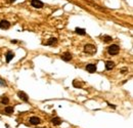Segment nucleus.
I'll use <instances>...</instances> for the list:
<instances>
[{"label":"nucleus","mask_w":133,"mask_h":128,"mask_svg":"<svg viewBox=\"0 0 133 128\" xmlns=\"http://www.w3.org/2000/svg\"><path fill=\"white\" fill-rule=\"evenodd\" d=\"M119 51H120V47L117 44H112L108 47V52L111 55H117L119 53Z\"/></svg>","instance_id":"1"},{"label":"nucleus","mask_w":133,"mask_h":128,"mask_svg":"<svg viewBox=\"0 0 133 128\" xmlns=\"http://www.w3.org/2000/svg\"><path fill=\"white\" fill-rule=\"evenodd\" d=\"M84 51L89 54H94L96 52V46L92 45V44H87L84 46Z\"/></svg>","instance_id":"2"},{"label":"nucleus","mask_w":133,"mask_h":128,"mask_svg":"<svg viewBox=\"0 0 133 128\" xmlns=\"http://www.w3.org/2000/svg\"><path fill=\"white\" fill-rule=\"evenodd\" d=\"M31 5L35 8H42L44 6V3L42 1H40V0H32Z\"/></svg>","instance_id":"3"},{"label":"nucleus","mask_w":133,"mask_h":128,"mask_svg":"<svg viewBox=\"0 0 133 128\" xmlns=\"http://www.w3.org/2000/svg\"><path fill=\"white\" fill-rule=\"evenodd\" d=\"M18 96L21 98L23 102H29V96L25 93L24 91H19V92H18Z\"/></svg>","instance_id":"4"},{"label":"nucleus","mask_w":133,"mask_h":128,"mask_svg":"<svg viewBox=\"0 0 133 128\" xmlns=\"http://www.w3.org/2000/svg\"><path fill=\"white\" fill-rule=\"evenodd\" d=\"M9 27H10L9 22L5 21V20L0 22V29H2V30H7V29H9Z\"/></svg>","instance_id":"5"},{"label":"nucleus","mask_w":133,"mask_h":128,"mask_svg":"<svg viewBox=\"0 0 133 128\" xmlns=\"http://www.w3.org/2000/svg\"><path fill=\"white\" fill-rule=\"evenodd\" d=\"M29 122H30V123H31L32 125H38V124H40V122H41V120H40V118L35 117V116H33V117H31V118H30Z\"/></svg>","instance_id":"6"},{"label":"nucleus","mask_w":133,"mask_h":128,"mask_svg":"<svg viewBox=\"0 0 133 128\" xmlns=\"http://www.w3.org/2000/svg\"><path fill=\"white\" fill-rule=\"evenodd\" d=\"M86 70L89 72V73H95L96 71V66L94 64H88L87 66H86Z\"/></svg>","instance_id":"7"},{"label":"nucleus","mask_w":133,"mask_h":128,"mask_svg":"<svg viewBox=\"0 0 133 128\" xmlns=\"http://www.w3.org/2000/svg\"><path fill=\"white\" fill-rule=\"evenodd\" d=\"M61 60L65 62H70L72 60V54L70 52H65L63 54H61Z\"/></svg>","instance_id":"8"},{"label":"nucleus","mask_w":133,"mask_h":128,"mask_svg":"<svg viewBox=\"0 0 133 128\" xmlns=\"http://www.w3.org/2000/svg\"><path fill=\"white\" fill-rule=\"evenodd\" d=\"M114 67H115V63H114V62H112V61H108V62H106V69L108 70V71H109V70L114 69Z\"/></svg>","instance_id":"9"},{"label":"nucleus","mask_w":133,"mask_h":128,"mask_svg":"<svg viewBox=\"0 0 133 128\" xmlns=\"http://www.w3.org/2000/svg\"><path fill=\"white\" fill-rule=\"evenodd\" d=\"M56 42H57V39L54 38V37H52V38L48 39V41L46 42V43H43V44L44 45H53V44H56Z\"/></svg>","instance_id":"10"},{"label":"nucleus","mask_w":133,"mask_h":128,"mask_svg":"<svg viewBox=\"0 0 133 128\" xmlns=\"http://www.w3.org/2000/svg\"><path fill=\"white\" fill-rule=\"evenodd\" d=\"M51 123H52L54 126H57V125H60L61 123V120L59 117H54L52 120H51Z\"/></svg>","instance_id":"11"},{"label":"nucleus","mask_w":133,"mask_h":128,"mask_svg":"<svg viewBox=\"0 0 133 128\" xmlns=\"http://www.w3.org/2000/svg\"><path fill=\"white\" fill-rule=\"evenodd\" d=\"M73 86L76 87V88H81L83 86V83L81 81H78V80H74L73 81Z\"/></svg>","instance_id":"12"},{"label":"nucleus","mask_w":133,"mask_h":128,"mask_svg":"<svg viewBox=\"0 0 133 128\" xmlns=\"http://www.w3.org/2000/svg\"><path fill=\"white\" fill-rule=\"evenodd\" d=\"M13 57H14V54H13L11 51H8V52H7V54H6V62H7V63H9L11 60L13 59Z\"/></svg>","instance_id":"13"},{"label":"nucleus","mask_w":133,"mask_h":128,"mask_svg":"<svg viewBox=\"0 0 133 128\" xmlns=\"http://www.w3.org/2000/svg\"><path fill=\"white\" fill-rule=\"evenodd\" d=\"M13 111H14V108H13V107H6V108L4 109V112L6 113V114H8V115L12 114Z\"/></svg>","instance_id":"14"},{"label":"nucleus","mask_w":133,"mask_h":128,"mask_svg":"<svg viewBox=\"0 0 133 128\" xmlns=\"http://www.w3.org/2000/svg\"><path fill=\"white\" fill-rule=\"evenodd\" d=\"M75 32H76L78 35H85V34H86L85 29H81V28H76Z\"/></svg>","instance_id":"15"},{"label":"nucleus","mask_w":133,"mask_h":128,"mask_svg":"<svg viewBox=\"0 0 133 128\" xmlns=\"http://www.w3.org/2000/svg\"><path fill=\"white\" fill-rule=\"evenodd\" d=\"M0 102H1L2 104H7L9 102V100L7 96H2L1 98H0Z\"/></svg>","instance_id":"16"},{"label":"nucleus","mask_w":133,"mask_h":128,"mask_svg":"<svg viewBox=\"0 0 133 128\" xmlns=\"http://www.w3.org/2000/svg\"><path fill=\"white\" fill-rule=\"evenodd\" d=\"M102 40L105 41L106 43H109V42H111L112 40H113V38L111 37V36H108V35H105V36L102 37Z\"/></svg>","instance_id":"17"},{"label":"nucleus","mask_w":133,"mask_h":128,"mask_svg":"<svg viewBox=\"0 0 133 128\" xmlns=\"http://www.w3.org/2000/svg\"><path fill=\"white\" fill-rule=\"evenodd\" d=\"M0 86H6V82H5L4 80L0 79Z\"/></svg>","instance_id":"18"},{"label":"nucleus","mask_w":133,"mask_h":128,"mask_svg":"<svg viewBox=\"0 0 133 128\" xmlns=\"http://www.w3.org/2000/svg\"><path fill=\"white\" fill-rule=\"evenodd\" d=\"M18 42V40H12V41H11V43H16Z\"/></svg>","instance_id":"19"}]
</instances>
